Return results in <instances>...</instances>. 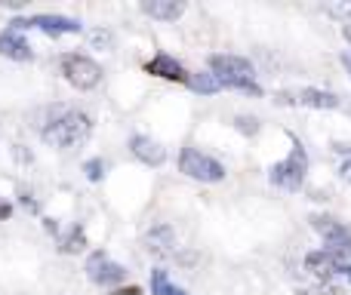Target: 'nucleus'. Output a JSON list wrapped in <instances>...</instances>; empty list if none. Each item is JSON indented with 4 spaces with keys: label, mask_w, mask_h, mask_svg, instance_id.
I'll use <instances>...</instances> for the list:
<instances>
[{
    "label": "nucleus",
    "mask_w": 351,
    "mask_h": 295,
    "mask_svg": "<svg viewBox=\"0 0 351 295\" xmlns=\"http://www.w3.org/2000/svg\"><path fill=\"white\" fill-rule=\"evenodd\" d=\"M0 55H6V59H16V62H28L31 59V47L19 37V31L6 28L3 34H0Z\"/></svg>",
    "instance_id": "9d476101"
},
{
    "label": "nucleus",
    "mask_w": 351,
    "mask_h": 295,
    "mask_svg": "<svg viewBox=\"0 0 351 295\" xmlns=\"http://www.w3.org/2000/svg\"><path fill=\"white\" fill-rule=\"evenodd\" d=\"M237 123H241V129H243V133H256V120H247V117H241V120H237Z\"/></svg>",
    "instance_id": "6ab92c4d"
},
{
    "label": "nucleus",
    "mask_w": 351,
    "mask_h": 295,
    "mask_svg": "<svg viewBox=\"0 0 351 295\" xmlns=\"http://www.w3.org/2000/svg\"><path fill=\"white\" fill-rule=\"evenodd\" d=\"M86 274H90V280L96 286H114V283H121V280L127 277L123 265L111 261L105 253H93L90 255V261H86Z\"/></svg>",
    "instance_id": "6e6552de"
},
{
    "label": "nucleus",
    "mask_w": 351,
    "mask_h": 295,
    "mask_svg": "<svg viewBox=\"0 0 351 295\" xmlns=\"http://www.w3.org/2000/svg\"><path fill=\"white\" fill-rule=\"evenodd\" d=\"M311 225H315V231L327 240V253H333L336 259H342V261L351 259V234H348V228H342L336 218H327V216H315L311 218Z\"/></svg>",
    "instance_id": "423d86ee"
},
{
    "label": "nucleus",
    "mask_w": 351,
    "mask_h": 295,
    "mask_svg": "<svg viewBox=\"0 0 351 295\" xmlns=\"http://www.w3.org/2000/svg\"><path fill=\"white\" fill-rule=\"evenodd\" d=\"M342 62H346V65H348V71H351V55H346V59H342Z\"/></svg>",
    "instance_id": "393cba45"
},
{
    "label": "nucleus",
    "mask_w": 351,
    "mask_h": 295,
    "mask_svg": "<svg viewBox=\"0 0 351 295\" xmlns=\"http://www.w3.org/2000/svg\"><path fill=\"white\" fill-rule=\"evenodd\" d=\"M133 154L139 157L142 163H148V166H160L164 163V148L158 145V142H152L148 136H136L133 139Z\"/></svg>",
    "instance_id": "f8f14e48"
},
{
    "label": "nucleus",
    "mask_w": 351,
    "mask_h": 295,
    "mask_svg": "<svg viewBox=\"0 0 351 295\" xmlns=\"http://www.w3.org/2000/svg\"><path fill=\"white\" fill-rule=\"evenodd\" d=\"M12 216V206L10 203H3V200H0V218H10Z\"/></svg>",
    "instance_id": "412c9836"
},
{
    "label": "nucleus",
    "mask_w": 351,
    "mask_h": 295,
    "mask_svg": "<svg viewBox=\"0 0 351 295\" xmlns=\"http://www.w3.org/2000/svg\"><path fill=\"white\" fill-rule=\"evenodd\" d=\"M62 74H65V80L71 86H77V90H93V86H99V80H102V68L93 59L77 55V53L62 59Z\"/></svg>",
    "instance_id": "20e7f679"
},
{
    "label": "nucleus",
    "mask_w": 351,
    "mask_h": 295,
    "mask_svg": "<svg viewBox=\"0 0 351 295\" xmlns=\"http://www.w3.org/2000/svg\"><path fill=\"white\" fill-rule=\"evenodd\" d=\"M86 246V237L80 228H71V234L62 237V253H80Z\"/></svg>",
    "instance_id": "dca6fc26"
},
{
    "label": "nucleus",
    "mask_w": 351,
    "mask_h": 295,
    "mask_svg": "<svg viewBox=\"0 0 351 295\" xmlns=\"http://www.w3.org/2000/svg\"><path fill=\"white\" fill-rule=\"evenodd\" d=\"M142 12H148L152 18H164V22H173L185 12V3L182 0H145L142 3Z\"/></svg>",
    "instance_id": "9b49d317"
},
{
    "label": "nucleus",
    "mask_w": 351,
    "mask_h": 295,
    "mask_svg": "<svg viewBox=\"0 0 351 295\" xmlns=\"http://www.w3.org/2000/svg\"><path fill=\"white\" fill-rule=\"evenodd\" d=\"M210 71L216 74V80L222 86H234L241 92H250V96H262V90L256 86V74L253 65L241 55H213L210 59Z\"/></svg>",
    "instance_id": "f03ea898"
},
{
    "label": "nucleus",
    "mask_w": 351,
    "mask_h": 295,
    "mask_svg": "<svg viewBox=\"0 0 351 295\" xmlns=\"http://www.w3.org/2000/svg\"><path fill=\"white\" fill-rule=\"evenodd\" d=\"M145 71L154 74V77L176 80V84H188V77H191V74H185V68H182L173 55H154V59L145 65Z\"/></svg>",
    "instance_id": "1a4fd4ad"
},
{
    "label": "nucleus",
    "mask_w": 351,
    "mask_h": 295,
    "mask_svg": "<svg viewBox=\"0 0 351 295\" xmlns=\"http://www.w3.org/2000/svg\"><path fill=\"white\" fill-rule=\"evenodd\" d=\"M86 175H90V179L93 181H99V179H102V172H105V166H102V160H90V163H86Z\"/></svg>",
    "instance_id": "a211bd4d"
},
{
    "label": "nucleus",
    "mask_w": 351,
    "mask_h": 295,
    "mask_svg": "<svg viewBox=\"0 0 351 295\" xmlns=\"http://www.w3.org/2000/svg\"><path fill=\"white\" fill-rule=\"evenodd\" d=\"M330 12H351V3H342V6H330Z\"/></svg>",
    "instance_id": "5701e85b"
},
{
    "label": "nucleus",
    "mask_w": 351,
    "mask_h": 295,
    "mask_svg": "<svg viewBox=\"0 0 351 295\" xmlns=\"http://www.w3.org/2000/svg\"><path fill=\"white\" fill-rule=\"evenodd\" d=\"M188 86H191L194 92H206V96H210V92H216V90H222V84L216 80V74H213V71L191 74V77H188Z\"/></svg>",
    "instance_id": "2eb2a0df"
},
{
    "label": "nucleus",
    "mask_w": 351,
    "mask_h": 295,
    "mask_svg": "<svg viewBox=\"0 0 351 295\" xmlns=\"http://www.w3.org/2000/svg\"><path fill=\"white\" fill-rule=\"evenodd\" d=\"M305 172H308V154L299 142H293L290 157L271 166V185L284 188V191H299L305 181Z\"/></svg>",
    "instance_id": "7ed1b4c3"
},
{
    "label": "nucleus",
    "mask_w": 351,
    "mask_h": 295,
    "mask_svg": "<svg viewBox=\"0 0 351 295\" xmlns=\"http://www.w3.org/2000/svg\"><path fill=\"white\" fill-rule=\"evenodd\" d=\"M12 31H22V28H40L43 34H77L80 31V22L74 18H65V16H31V18H12L10 22Z\"/></svg>",
    "instance_id": "0eeeda50"
},
{
    "label": "nucleus",
    "mask_w": 351,
    "mask_h": 295,
    "mask_svg": "<svg viewBox=\"0 0 351 295\" xmlns=\"http://www.w3.org/2000/svg\"><path fill=\"white\" fill-rule=\"evenodd\" d=\"M179 166H182V172L191 175V179H197V181H222L225 179V166H222V163H216L213 157L200 154V151H194V148L182 151Z\"/></svg>",
    "instance_id": "39448f33"
},
{
    "label": "nucleus",
    "mask_w": 351,
    "mask_h": 295,
    "mask_svg": "<svg viewBox=\"0 0 351 295\" xmlns=\"http://www.w3.org/2000/svg\"><path fill=\"white\" fill-rule=\"evenodd\" d=\"M339 172H342V179H346L348 185H351V160H346V163H342V169H339Z\"/></svg>",
    "instance_id": "aec40b11"
},
{
    "label": "nucleus",
    "mask_w": 351,
    "mask_h": 295,
    "mask_svg": "<svg viewBox=\"0 0 351 295\" xmlns=\"http://www.w3.org/2000/svg\"><path fill=\"white\" fill-rule=\"evenodd\" d=\"M173 286L167 280V271H154L152 274V295H170Z\"/></svg>",
    "instance_id": "f3484780"
},
{
    "label": "nucleus",
    "mask_w": 351,
    "mask_h": 295,
    "mask_svg": "<svg viewBox=\"0 0 351 295\" xmlns=\"http://www.w3.org/2000/svg\"><path fill=\"white\" fill-rule=\"evenodd\" d=\"M346 37H348V43H351V25H346Z\"/></svg>",
    "instance_id": "b1692460"
},
{
    "label": "nucleus",
    "mask_w": 351,
    "mask_h": 295,
    "mask_svg": "<svg viewBox=\"0 0 351 295\" xmlns=\"http://www.w3.org/2000/svg\"><path fill=\"white\" fill-rule=\"evenodd\" d=\"M299 105H308V108H339V99L333 92H324V90H302L296 96Z\"/></svg>",
    "instance_id": "ddd939ff"
},
{
    "label": "nucleus",
    "mask_w": 351,
    "mask_h": 295,
    "mask_svg": "<svg viewBox=\"0 0 351 295\" xmlns=\"http://www.w3.org/2000/svg\"><path fill=\"white\" fill-rule=\"evenodd\" d=\"M148 253H154V255H170L173 253V231L167 228V225H160V228H154L152 234H148Z\"/></svg>",
    "instance_id": "4468645a"
},
{
    "label": "nucleus",
    "mask_w": 351,
    "mask_h": 295,
    "mask_svg": "<svg viewBox=\"0 0 351 295\" xmlns=\"http://www.w3.org/2000/svg\"><path fill=\"white\" fill-rule=\"evenodd\" d=\"M111 295H142V290H136V286H130V290H117V292H111Z\"/></svg>",
    "instance_id": "4be33fe9"
},
{
    "label": "nucleus",
    "mask_w": 351,
    "mask_h": 295,
    "mask_svg": "<svg viewBox=\"0 0 351 295\" xmlns=\"http://www.w3.org/2000/svg\"><path fill=\"white\" fill-rule=\"evenodd\" d=\"M90 129H93V123L84 111H59V114L43 127L40 136H43L47 145L68 151V148L84 145V142L90 139Z\"/></svg>",
    "instance_id": "f257e3e1"
}]
</instances>
